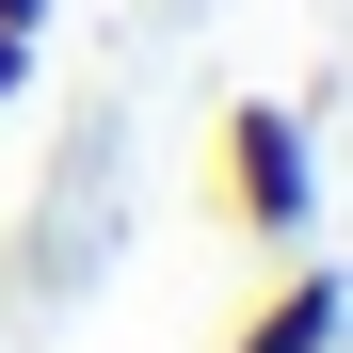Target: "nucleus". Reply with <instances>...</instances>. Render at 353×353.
Wrapping results in <instances>:
<instances>
[{"label": "nucleus", "instance_id": "obj_1", "mask_svg": "<svg viewBox=\"0 0 353 353\" xmlns=\"http://www.w3.org/2000/svg\"><path fill=\"white\" fill-rule=\"evenodd\" d=\"M112 241H129V112H81L65 161H48V193L0 225V337H48L65 305H97L112 289Z\"/></svg>", "mask_w": 353, "mask_h": 353}, {"label": "nucleus", "instance_id": "obj_2", "mask_svg": "<svg viewBox=\"0 0 353 353\" xmlns=\"http://www.w3.org/2000/svg\"><path fill=\"white\" fill-rule=\"evenodd\" d=\"M209 209L241 225L257 257H305L321 241V129L289 97H225L209 112Z\"/></svg>", "mask_w": 353, "mask_h": 353}, {"label": "nucleus", "instance_id": "obj_3", "mask_svg": "<svg viewBox=\"0 0 353 353\" xmlns=\"http://www.w3.org/2000/svg\"><path fill=\"white\" fill-rule=\"evenodd\" d=\"M225 353H353V273L337 257H289L257 305L225 321Z\"/></svg>", "mask_w": 353, "mask_h": 353}, {"label": "nucleus", "instance_id": "obj_4", "mask_svg": "<svg viewBox=\"0 0 353 353\" xmlns=\"http://www.w3.org/2000/svg\"><path fill=\"white\" fill-rule=\"evenodd\" d=\"M32 97V32H0V112H17Z\"/></svg>", "mask_w": 353, "mask_h": 353}, {"label": "nucleus", "instance_id": "obj_5", "mask_svg": "<svg viewBox=\"0 0 353 353\" xmlns=\"http://www.w3.org/2000/svg\"><path fill=\"white\" fill-rule=\"evenodd\" d=\"M48 17H65V0H0V32H32V48H48Z\"/></svg>", "mask_w": 353, "mask_h": 353}]
</instances>
